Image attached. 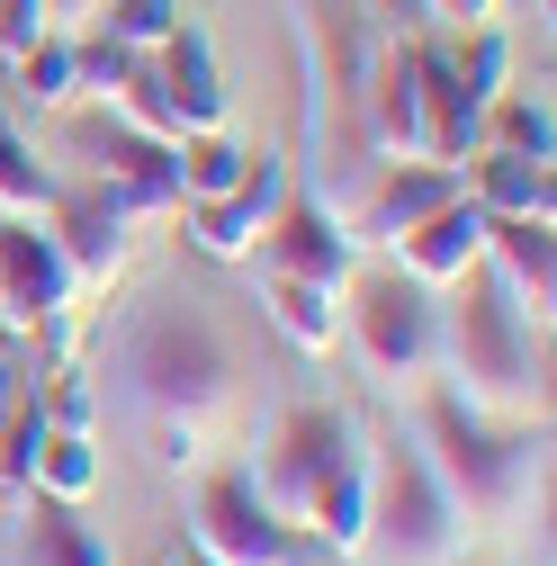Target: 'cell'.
Listing matches in <instances>:
<instances>
[{"mask_svg": "<svg viewBox=\"0 0 557 566\" xmlns=\"http://www.w3.org/2000/svg\"><path fill=\"white\" fill-rule=\"evenodd\" d=\"M441 54H450V73H459V91H467L476 108L513 82V45H504V28H495V19H485V28H459Z\"/></svg>", "mask_w": 557, "mask_h": 566, "instance_id": "cell-25", "label": "cell"}, {"mask_svg": "<svg viewBox=\"0 0 557 566\" xmlns=\"http://www.w3.org/2000/svg\"><path fill=\"white\" fill-rule=\"evenodd\" d=\"M476 270L504 289V306L530 333H548V315H557V234H548V217H485V261Z\"/></svg>", "mask_w": 557, "mask_h": 566, "instance_id": "cell-12", "label": "cell"}, {"mask_svg": "<svg viewBox=\"0 0 557 566\" xmlns=\"http://www.w3.org/2000/svg\"><path fill=\"white\" fill-rule=\"evenodd\" d=\"M154 82H162V99H171V126H180V135L225 126V73H217V45H207L189 19L154 45Z\"/></svg>", "mask_w": 557, "mask_h": 566, "instance_id": "cell-17", "label": "cell"}, {"mask_svg": "<svg viewBox=\"0 0 557 566\" xmlns=\"http://www.w3.org/2000/svg\"><path fill=\"white\" fill-rule=\"evenodd\" d=\"M207 441H198V422H162V468H198Z\"/></svg>", "mask_w": 557, "mask_h": 566, "instance_id": "cell-31", "label": "cell"}, {"mask_svg": "<svg viewBox=\"0 0 557 566\" xmlns=\"http://www.w3.org/2000/svg\"><path fill=\"white\" fill-rule=\"evenodd\" d=\"M180 566H217V557H207V548H198V539H180Z\"/></svg>", "mask_w": 557, "mask_h": 566, "instance_id": "cell-35", "label": "cell"}, {"mask_svg": "<svg viewBox=\"0 0 557 566\" xmlns=\"http://www.w3.org/2000/svg\"><path fill=\"white\" fill-rule=\"evenodd\" d=\"M278 198H288V163H278V154H252L225 198H189L180 226H189V243H198L207 261H252V252H261V226L278 217Z\"/></svg>", "mask_w": 557, "mask_h": 566, "instance_id": "cell-11", "label": "cell"}, {"mask_svg": "<svg viewBox=\"0 0 557 566\" xmlns=\"http://www.w3.org/2000/svg\"><path fill=\"white\" fill-rule=\"evenodd\" d=\"M413 99H423V163H450L459 171V154L476 145V99L459 91V73H450L441 45H413Z\"/></svg>", "mask_w": 557, "mask_h": 566, "instance_id": "cell-18", "label": "cell"}, {"mask_svg": "<svg viewBox=\"0 0 557 566\" xmlns=\"http://www.w3.org/2000/svg\"><path fill=\"white\" fill-rule=\"evenodd\" d=\"M261 306H270V324L288 333L306 360H333V350H341V289H324V279L261 270Z\"/></svg>", "mask_w": 557, "mask_h": 566, "instance_id": "cell-20", "label": "cell"}, {"mask_svg": "<svg viewBox=\"0 0 557 566\" xmlns=\"http://www.w3.org/2000/svg\"><path fill=\"white\" fill-rule=\"evenodd\" d=\"M261 270H288V279H324V289H341V279L360 270V234H351V217L341 207H324V198H278V217L261 226V252H252Z\"/></svg>", "mask_w": 557, "mask_h": 566, "instance_id": "cell-10", "label": "cell"}, {"mask_svg": "<svg viewBox=\"0 0 557 566\" xmlns=\"http://www.w3.org/2000/svg\"><path fill=\"white\" fill-rule=\"evenodd\" d=\"M423 10H432L441 28H485V19H495V0H423Z\"/></svg>", "mask_w": 557, "mask_h": 566, "instance_id": "cell-33", "label": "cell"}, {"mask_svg": "<svg viewBox=\"0 0 557 566\" xmlns=\"http://www.w3.org/2000/svg\"><path fill=\"white\" fill-rule=\"evenodd\" d=\"M180 539H198L217 566H324V548L297 522H278L261 494H252V476H207Z\"/></svg>", "mask_w": 557, "mask_h": 566, "instance_id": "cell-6", "label": "cell"}, {"mask_svg": "<svg viewBox=\"0 0 557 566\" xmlns=\"http://www.w3.org/2000/svg\"><path fill=\"white\" fill-rule=\"evenodd\" d=\"M476 145H504V154H539V163H557V117H548V91L530 99V91H495L476 108Z\"/></svg>", "mask_w": 557, "mask_h": 566, "instance_id": "cell-23", "label": "cell"}, {"mask_svg": "<svg viewBox=\"0 0 557 566\" xmlns=\"http://www.w3.org/2000/svg\"><path fill=\"white\" fill-rule=\"evenodd\" d=\"M82 145L99 163V207L117 226H145V217H180V154L162 135L126 126V117H91Z\"/></svg>", "mask_w": 557, "mask_h": 566, "instance_id": "cell-7", "label": "cell"}, {"mask_svg": "<svg viewBox=\"0 0 557 566\" xmlns=\"http://www.w3.org/2000/svg\"><path fill=\"white\" fill-rule=\"evenodd\" d=\"M0 207H10V217H45L54 207V171L36 163V145L10 117H0Z\"/></svg>", "mask_w": 557, "mask_h": 566, "instance_id": "cell-27", "label": "cell"}, {"mask_svg": "<svg viewBox=\"0 0 557 566\" xmlns=\"http://www.w3.org/2000/svg\"><path fill=\"white\" fill-rule=\"evenodd\" d=\"M99 485H108V450H99V432H45V450H36V468H28V494L91 504Z\"/></svg>", "mask_w": 557, "mask_h": 566, "instance_id": "cell-22", "label": "cell"}, {"mask_svg": "<svg viewBox=\"0 0 557 566\" xmlns=\"http://www.w3.org/2000/svg\"><path fill=\"white\" fill-rule=\"evenodd\" d=\"M154 566H180V548H162V557H154Z\"/></svg>", "mask_w": 557, "mask_h": 566, "instance_id": "cell-36", "label": "cell"}, {"mask_svg": "<svg viewBox=\"0 0 557 566\" xmlns=\"http://www.w3.org/2000/svg\"><path fill=\"white\" fill-rule=\"evenodd\" d=\"M413 441H423L432 476L450 485V504L476 513V522H522L548 494V432L504 422V413H476L450 387L423 405V432H413Z\"/></svg>", "mask_w": 557, "mask_h": 566, "instance_id": "cell-2", "label": "cell"}, {"mask_svg": "<svg viewBox=\"0 0 557 566\" xmlns=\"http://www.w3.org/2000/svg\"><path fill=\"white\" fill-rule=\"evenodd\" d=\"M485 566H495V557H485Z\"/></svg>", "mask_w": 557, "mask_h": 566, "instance_id": "cell-37", "label": "cell"}, {"mask_svg": "<svg viewBox=\"0 0 557 566\" xmlns=\"http://www.w3.org/2000/svg\"><path fill=\"white\" fill-rule=\"evenodd\" d=\"M117 378L154 422H217L234 396V342L198 297H145L117 333Z\"/></svg>", "mask_w": 557, "mask_h": 566, "instance_id": "cell-1", "label": "cell"}, {"mask_svg": "<svg viewBox=\"0 0 557 566\" xmlns=\"http://www.w3.org/2000/svg\"><path fill=\"white\" fill-rule=\"evenodd\" d=\"M450 198H459L450 163H378L369 189H360V207H351V234L360 243H396L404 226H423L432 207H450Z\"/></svg>", "mask_w": 557, "mask_h": 566, "instance_id": "cell-14", "label": "cell"}, {"mask_svg": "<svg viewBox=\"0 0 557 566\" xmlns=\"http://www.w3.org/2000/svg\"><path fill=\"white\" fill-rule=\"evenodd\" d=\"M341 441H351V413H341V405H288V413L270 422V441H261L252 494H261L278 522H297L306 494H315V476L341 459Z\"/></svg>", "mask_w": 557, "mask_h": 566, "instance_id": "cell-8", "label": "cell"}, {"mask_svg": "<svg viewBox=\"0 0 557 566\" xmlns=\"http://www.w3.org/2000/svg\"><path fill=\"white\" fill-rule=\"evenodd\" d=\"M10 73H19V99H36V108H73L82 91H73V36L63 28H45L28 54H10Z\"/></svg>", "mask_w": 557, "mask_h": 566, "instance_id": "cell-26", "label": "cell"}, {"mask_svg": "<svg viewBox=\"0 0 557 566\" xmlns=\"http://www.w3.org/2000/svg\"><path fill=\"white\" fill-rule=\"evenodd\" d=\"M99 10H108L99 36H117L126 54H154V45L180 28V0H99Z\"/></svg>", "mask_w": 557, "mask_h": 566, "instance_id": "cell-29", "label": "cell"}, {"mask_svg": "<svg viewBox=\"0 0 557 566\" xmlns=\"http://www.w3.org/2000/svg\"><path fill=\"white\" fill-rule=\"evenodd\" d=\"M10 566H108V539L82 522V504H54V494H28Z\"/></svg>", "mask_w": 557, "mask_h": 566, "instance_id": "cell-19", "label": "cell"}, {"mask_svg": "<svg viewBox=\"0 0 557 566\" xmlns=\"http://www.w3.org/2000/svg\"><path fill=\"white\" fill-rule=\"evenodd\" d=\"M387 252H396V270H404V279H423V289L441 297V289H459V279L485 261V217H476L467 198H450V207H432L423 226H404Z\"/></svg>", "mask_w": 557, "mask_h": 566, "instance_id": "cell-16", "label": "cell"}, {"mask_svg": "<svg viewBox=\"0 0 557 566\" xmlns=\"http://www.w3.org/2000/svg\"><path fill=\"white\" fill-rule=\"evenodd\" d=\"M45 10H54V19H91L99 0H45Z\"/></svg>", "mask_w": 557, "mask_h": 566, "instance_id": "cell-34", "label": "cell"}, {"mask_svg": "<svg viewBox=\"0 0 557 566\" xmlns=\"http://www.w3.org/2000/svg\"><path fill=\"white\" fill-rule=\"evenodd\" d=\"M459 531H467V513L450 504V485L432 476L423 441H387V450L369 459V548H360V557L450 566V557H459Z\"/></svg>", "mask_w": 557, "mask_h": 566, "instance_id": "cell-5", "label": "cell"}, {"mask_svg": "<svg viewBox=\"0 0 557 566\" xmlns=\"http://www.w3.org/2000/svg\"><path fill=\"white\" fill-rule=\"evenodd\" d=\"M28 387H36V369L19 360V350H10V342H0V413H10V405H19Z\"/></svg>", "mask_w": 557, "mask_h": 566, "instance_id": "cell-32", "label": "cell"}, {"mask_svg": "<svg viewBox=\"0 0 557 566\" xmlns=\"http://www.w3.org/2000/svg\"><path fill=\"white\" fill-rule=\"evenodd\" d=\"M45 405H36V387L0 413V494H28V468H36V450H45Z\"/></svg>", "mask_w": 557, "mask_h": 566, "instance_id": "cell-28", "label": "cell"}, {"mask_svg": "<svg viewBox=\"0 0 557 566\" xmlns=\"http://www.w3.org/2000/svg\"><path fill=\"white\" fill-rule=\"evenodd\" d=\"M441 369H450V396H467L476 413H504V422L548 413V333H530L485 270H467L441 306Z\"/></svg>", "mask_w": 557, "mask_h": 566, "instance_id": "cell-3", "label": "cell"}, {"mask_svg": "<svg viewBox=\"0 0 557 566\" xmlns=\"http://www.w3.org/2000/svg\"><path fill=\"white\" fill-rule=\"evenodd\" d=\"M369 459H378V441H341V459L315 476V494H306V513H297V531L324 548V557H360L369 548Z\"/></svg>", "mask_w": 557, "mask_h": 566, "instance_id": "cell-13", "label": "cell"}, {"mask_svg": "<svg viewBox=\"0 0 557 566\" xmlns=\"http://www.w3.org/2000/svg\"><path fill=\"white\" fill-rule=\"evenodd\" d=\"M171 154H180V207H189V198H225V189L243 180V163H252L225 126H198V135H180Z\"/></svg>", "mask_w": 557, "mask_h": 566, "instance_id": "cell-24", "label": "cell"}, {"mask_svg": "<svg viewBox=\"0 0 557 566\" xmlns=\"http://www.w3.org/2000/svg\"><path fill=\"white\" fill-rule=\"evenodd\" d=\"M341 350L369 369L378 396H423L441 378V297L423 279L387 270H351L341 279Z\"/></svg>", "mask_w": 557, "mask_h": 566, "instance_id": "cell-4", "label": "cell"}, {"mask_svg": "<svg viewBox=\"0 0 557 566\" xmlns=\"http://www.w3.org/2000/svg\"><path fill=\"white\" fill-rule=\"evenodd\" d=\"M45 28H54V10H45V0H0V54H28Z\"/></svg>", "mask_w": 557, "mask_h": 566, "instance_id": "cell-30", "label": "cell"}, {"mask_svg": "<svg viewBox=\"0 0 557 566\" xmlns=\"http://www.w3.org/2000/svg\"><path fill=\"white\" fill-rule=\"evenodd\" d=\"M73 261L45 234V217H0V333H36L73 306Z\"/></svg>", "mask_w": 557, "mask_h": 566, "instance_id": "cell-9", "label": "cell"}, {"mask_svg": "<svg viewBox=\"0 0 557 566\" xmlns=\"http://www.w3.org/2000/svg\"><path fill=\"white\" fill-rule=\"evenodd\" d=\"M45 234L63 243V261H73L82 289H108V279L126 270V234H135V226H117L108 207L91 198V207H45Z\"/></svg>", "mask_w": 557, "mask_h": 566, "instance_id": "cell-21", "label": "cell"}, {"mask_svg": "<svg viewBox=\"0 0 557 566\" xmlns=\"http://www.w3.org/2000/svg\"><path fill=\"white\" fill-rule=\"evenodd\" d=\"M459 198L476 217H557V171L539 154H504V145H467L459 154Z\"/></svg>", "mask_w": 557, "mask_h": 566, "instance_id": "cell-15", "label": "cell"}]
</instances>
